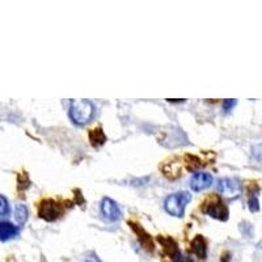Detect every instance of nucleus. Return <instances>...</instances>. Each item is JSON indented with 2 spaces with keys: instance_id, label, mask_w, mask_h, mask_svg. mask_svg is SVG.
Segmentation results:
<instances>
[{
  "instance_id": "f257e3e1",
  "label": "nucleus",
  "mask_w": 262,
  "mask_h": 262,
  "mask_svg": "<svg viewBox=\"0 0 262 262\" xmlns=\"http://www.w3.org/2000/svg\"><path fill=\"white\" fill-rule=\"evenodd\" d=\"M95 105L90 100H72L70 104V118L78 126H84L95 116Z\"/></svg>"
},
{
  "instance_id": "f03ea898",
  "label": "nucleus",
  "mask_w": 262,
  "mask_h": 262,
  "mask_svg": "<svg viewBox=\"0 0 262 262\" xmlns=\"http://www.w3.org/2000/svg\"><path fill=\"white\" fill-rule=\"evenodd\" d=\"M191 201V194H189L188 191H181V193L172 194V195H168L165 198V202H164V207H165V211L168 214L173 215V216L181 217L184 216L185 207Z\"/></svg>"
},
{
  "instance_id": "7ed1b4c3",
  "label": "nucleus",
  "mask_w": 262,
  "mask_h": 262,
  "mask_svg": "<svg viewBox=\"0 0 262 262\" xmlns=\"http://www.w3.org/2000/svg\"><path fill=\"white\" fill-rule=\"evenodd\" d=\"M203 212L207 214L209 216L217 219V221L226 222L228 219V209L221 201V198L217 196H212L210 200H207L203 205Z\"/></svg>"
},
{
  "instance_id": "20e7f679",
  "label": "nucleus",
  "mask_w": 262,
  "mask_h": 262,
  "mask_svg": "<svg viewBox=\"0 0 262 262\" xmlns=\"http://www.w3.org/2000/svg\"><path fill=\"white\" fill-rule=\"evenodd\" d=\"M63 209L62 206L54 200H43L39 203L38 215L39 217L45 219L46 222L57 221L58 217L62 215Z\"/></svg>"
},
{
  "instance_id": "39448f33",
  "label": "nucleus",
  "mask_w": 262,
  "mask_h": 262,
  "mask_svg": "<svg viewBox=\"0 0 262 262\" xmlns=\"http://www.w3.org/2000/svg\"><path fill=\"white\" fill-rule=\"evenodd\" d=\"M217 191L227 198H236L242 193V182L237 179H221L216 184Z\"/></svg>"
},
{
  "instance_id": "423d86ee",
  "label": "nucleus",
  "mask_w": 262,
  "mask_h": 262,
  "mask_svg": "<svg viewBox=\"0 0 262 262\" xmlns=\"http://www.w3.org/2000/svg\"><path fill=\"white\" fill-rule=\"evenodd\" d=\"M212 184V176L210 173L196 172L190 179V188L193 191H202L210 188Z\"/></svg>"
},
{
  "instance_id": "0eeeda50",
  "label": "nucleus",
  "mask_w": 262,
  "mask_h": 262,
  "mask_svg": "<svg viewBox=\"0 0 262 262\" xmlns=\"http://www.w3.org/2000/svg\"><path fill=\"white\" fill-rule=\"evenodd\" d=\"M101 212L105 216V219L111 222H117L121 217V210H119L116 201H113L112 198H104L102 200Z\"/></svg>"
},
{
  "instance_id": "6e6552de",
  "label": "nucleus",
  "mask_w": 262,
  "mask_h": 262,
  "mask_svg": "<svg viewBox=\"0 0 262 262\" xmlns=\"http://www.w3.org/2000/svg\"><path fill=\"white\" fill-rule=\"evenodd\" d=\"M20 229L9 222H0V242H8L18 235Z\"/></svg>"
},
{
  "instance_id": "1a4fd4ad",
  "label": "nucleus",
  "mask_w": 262,
  "mask_h": 262,
  "mask_svg": "<svg viewBox=\"0 0 262 262\" xmlns=\"http://www.w3.org/2000/svg\"><path fill=\"white\" fill-rule=\"evenodd\" d=\"M191 252H193L198 258L201 259L206 258V254H207V247H206L205 238H203L201 235H196L195 237L193 238V242H191Z\"/></svg>"
},
{
  "instance_id": "9d476101",
  "label": "nucleus",
  "mask_w": 262,
  "mask_h": 262,
  "mask_svg": "<svg viewBox=\"0 0 262 262\" xmlns=\"http://www.w3.org/2000/svg\"><path fill=\"white\" fill-rule=\"evenodd\" d=\"M90 139L93 147H100L105 143L106 137H105L101 128H95V130H92L90 133Z\"/></svg>"
},
{
  "instance_id": "9b49d317",
  "label": "nucleus",
  "mask_w": 262,
  "mask_h": 262,
  "mask_svg": "<svg viewBox=\"0 0 262 262\" xmlns=\"http://www.w3.org/2000/svg\"><path fill=\"white\" fill-rule=\"evenodd\" d=\"M28 216H29V211H28L27 206L23 205V203H20V205L16 206L15 219L18 224H21V226H23V224L27 223Z\"/></svg>"
},
{
  "instance_id": "f8f14e48",
  "label": "nucleus",
  "mask_w": 262,
  "mask_h": 262,
  "mask_svg": "<svg viewBox=\"0 0 262 262\" xmlns=\"http://www.w3.org/2000/svg\"><path fill=\"white\" fill-rule=\"evenodd\" d=\"M9 212H11V207H9L8 200L0 194V216H7Z\"/></svg>"
},
{
  "instance_id": "ddd939ff",
  "label": "nucleus",
  "mask_w": 262,
  "mask_h": 262,
  "mask_svg": "<svg viewBox=\"0 0 262 262\" xmlns=\"http://www.w3.org/2000/svg\"><path fill=\"white\" fill-rule=\"evenodd\" d=\"M248 207L252 212H257L259 210V202H258V198H257L256 194H252L248 201Z\"/></svg>"
},
{
  "instance_id": "4468645a",
  "label": "nucleus",
  "mask_w": 262,
  "mask_h": 262,
  "mask_svg": "<svg viewBox=\"0 0 262 262\" xmlns=\"http://www.w3.org/2000/svg\"><path fill=\"white\" fill-rule=\"evenodd\" d=\"M252 156L257 161H262V144H257V146L252 147Z\"/></svg>"
},
{
  "instance_id": "2eb2a0df",
  "label": "nucleus",
  "mask_w": 262,
  "mask_h": 262,
  "mask_svg": "<svg viewBox=\"0 0 262 262\" xmlns=\"http://www.w3.org/2000/svg\"><path fill=\"white\" fill-rule=\"evenodd\" d=\"M83 262H101V259L98 258L97 254L91 252V253H88L85 257H84Z\"/></svg>"
},
{
  "instance_id": "dca6fc26",
  "label": "nucleus",
  "mask_w": 262,
  "mask_h": 262,
  "mask_svg": "<svg viewBox=\"0 0 262 262\" xmlns=\"http://www.w3.org/2000/svg\"><path fill=\"white\" fill-rule=\"evenodd\" d=\"M235 105H236V100H231V98H229V100H224V101H223V111L224 112H229L233 106H235Z\"/></svg>"
},
{
  "instance_id": "f3484780",
  "label": "nucleus",
  "mask_w": 262,
  "mask_h": 262,
  "mask_svg": "<svg viewBox=\"0 0 262 262\" xmlns=\"http://www.w3.org/2000/svg\"><path fill=\"white\" fill-rule=\"evenodd\" d=\"M257 247H258V248H259V249H262V240H261V242H259V243H258V244H257Z\"/></svg>"
}]
</instances>
